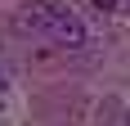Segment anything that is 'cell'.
I'll return each instance as SVG.
<instances>
[{"mask_svg":"<svg viewBox=\"0 0 130 126\" xmlns=\"http://www.w3.org/2000/svg\"><path fill=\"white\" fill-rule=\"evenodd\" d=\"M0 90H5V72H0Z\"/></svg>","mask_w":130,"mask_h":126,"instance_id":"obj_3","label":"cell"},{"mask_svg":"<svg viewBox=\"0 0 130 126\" xmlns=\"http://www.w3.org/2000/svg\"><path fill=\"white\" fill-rule=\"evenodd\" d=\"M126 126H130V113H126Z\"/></svg>","mask_w":130,"mask_h":126,"instance_id":"obj_4","label":"cell"},{"mask_svg":"<svg viewBox=\"0 0 130 126\" xmlns=\"http://www.w3.org/2000/svg\"><path fill=\"white\" fill-rule=\"evenodd\" d=\"M94 9L99 14H117V0H94Z\"/></svg>","mask_w":130,"mask_h":126,"instance_id":"obj_2","label":"cell"},{"mask_svg":"<svg viewBox=\"0 0 130 126\" xmlns=\"http://www.w3.org/2000/svg\"><path fill=\"white\" fill-rule=\"evenodd\" d=\"M13 27L54 41L58 50H85V41H90L85 23H81L67 5H54V0H31V5H23V9L13 14Z\"/></svg>","mask_w":130,"mask_h":126,"instance_id":"obj_1","label":"cell"}]
</instances>
